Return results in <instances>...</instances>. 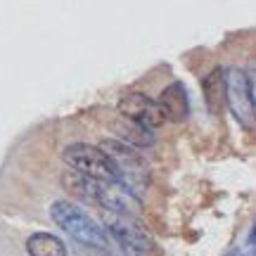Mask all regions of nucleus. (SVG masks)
Wrapping results in <instances>:
<instances>
[{
    "label": "nucleus",
    "mask_w": 256,
    "mask_h": 256,
    "mask_svg": "<svg viewBox=\"0 0 256 256\" xmlns=\"http://www.w3.org/2000/svg\"><path fill=\"white\" fill-rule=\"evenodd\" d=\"M244 256H252V254H244Z\"/></svg>",
    "instance_id": "11"
},
{
    "label": "nucleus",
    "mask_w": 256,
    "mask_h": 256,
    "mask_svg": "<svg viewBox=\"0 0 256 256\" xmlns=\"http://www.w3.org/2000/svg\"><path fill=\"white\" fill-rule=\"evenodd\" d=\"M104 226H107L112 238L116 240L128 254L145 256L152 252V240H150V235L133 220V216L104 211Z\"/></svg>",
    "instance_id": "5"
},
{
    "label": "nucleus",
    "mask_w": 256,
    "mask_h": 256,
    "mask_svg": "<svg viewBox=\"0 0 256 256\" xmlns=\"http://www.w3.org/2000/svg\"><path fill=\"white\" fill-rule=\"evenodd\" d=\"M116 130H119L121 142L136 147V150L154 145V130H152V128H145L142 124H136V121L126 119V116H124L121 124H116Z\"/></svg>",
    "instance_id": "8"
},
{
    "label": "nucleus",
    "mask_w": 256,
    "mask_h": 256,
    "mask_svg": "<svg viewBox=\"0 0 256 256\" xmlns=\"http://www.w3.org/2000/svg\"><path fill=\"white\" fill-rule=\"evenodd\" d=\"M156 102L164 112L166 121H183L190 112V100H188L183 83H171L168 88H164V92L159 95Z\"/></svg>",
    "instance_id": "7"
},
{
    "label": "nucleus",
    "mask_w": 256,
    "mask_h": 256,
    "mask_svg": "<svg viewBox=\"0 0 256 256\" xmlns=\"http://www.w3.org/2000/svg\"><path fill=\"white\" fill-rule=\"evenodd\" d=\"M223 83H226V102H228L230 112L244 128H252L256 107L254 76L242 69H228V72H223Z\"/></svg>",
    "instance_id": "4"
},
{
    "label": "nucleus",
    "mask_w": 256,
    "mask_h": 256,
    "mask_svg": "<svg viewBox=\"0 0 256 256\" xmlns=\"http://www.w3.org/2000/svg\"><path fill=\"white\" fill-rule=\"evenodd\" d=\"M119 112L121 116L136 121V124H142L145 128H152V130L166 124V116L162 112V107H159V102L142 95V92H128V95H124L119 100Z\"/></svg>",
    "instance_id": "6"
},
{
    "label": "nucleus",
    "mask_w": 256,
    "mask_h": 256,
    "mask_svg": "<svg viewBox=\"0 0 256 256\" xmlns=\"http://www.w3.org/2000/svg\"><path fill=\"white\" fill-rule=\"evenodd\" d=\"M64 162L69 164L72 171L86 176L90 180H102V183H119L116 178V168L112 164V159L107 156V152L102 147H92V145H69L64 150Z\"/></svg>",
    "instance_id": "3"
},
{
    "label": "nucleus",
    "mask_w": 256,
    "mask_h": 256,
    "mask_svg": "<svg viewBox=\"0 0 256 256\" xmlns=\"http://www.w3.org/2000/svg\"><path fill=\"white\" fill-rule=\"evenodd\" d=\"M50 216H52V220H55L57 226L72 240H76L78 244L107 252V247H110V244H107V232H104L88 214H83L76 204L64 202V200L55 202V204L50 206Z\"/></svg>",
    "instance_id": "2"
},
{
    "label": "nucleus",
    "mask_w": 256,
    "mask_h": 256,
    "mask_svg": "<svg viewBox=\"0 0 256 256\" xmlns=\"http://www.w3.org/2000/svg\"><path fill=\"white\" fill-rule=\"evenodd\" d=\"M28 256H66L64 242L52 232H34L26 240Z\"/></svg>",
    "instance_id": "9"
},
{
    "label": "nucleus",
    "mask_w": 256,
    "mask_h": 256,
    "mask_svg": "<svg viewBox=\"0 0 256 256\" xmlns=\"http://www.w3.org/2000/svg\"><path fill=\"white\" fill-rule=\"evenodd\" d=\"M100 147L107 152V156L116 168L119 185L126 188L133 197H140L150 183V168H147V162L140 156V152L121 140H102Z\"/></svg>",
    "instance_id": "1"
},
{
    "label": "nucleus",
    "mask_w": 256,
    "mask_h": 256,
    "mask_svg": "<svg viewBox=\"0 0 256 256\" xmlns=\"http://www.w3.org/2000/svg\"><path fill=\"white\" fill-rule=\"evenodd\" d=\"M204 88V100L209 104V112L218 114L223 102H226V83H223V69H214V72L204 78L202 83Z\"/></svg>",
    "instance_id": "10"
}]
</instances>
